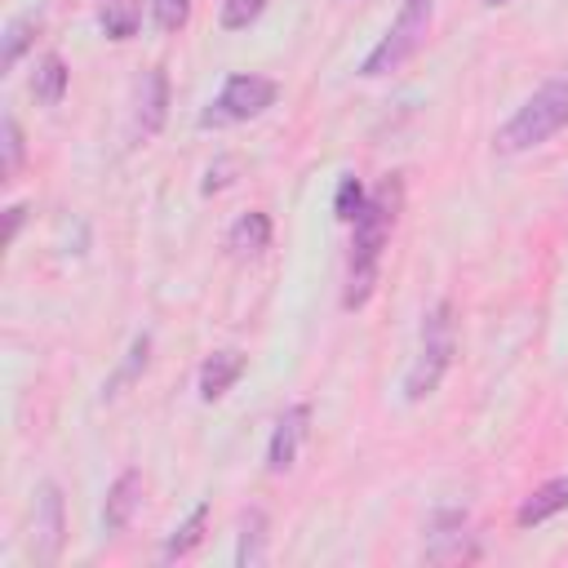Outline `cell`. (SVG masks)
<instances>
[{
    "label": "cell",
    "mask_w": 568,
    "mask_h": 568,
    "mask_svg": "<svg viewBox=\"0 0 568 568\" xmlns=\"http://www.w3.org/2000/svg\"><path fill=\"white\" fill-rule=\"evenodd\" d=\"M262 9H266V0H222L217 4V22L226 31H244V27H253L262 18Z\"/></svg>",
    "instance_id": "20"
},
{
    "label": "cell",
    "mask_w": 568,
    "mask_h": 568,
    "mask_svg": "<svg viewBox=\"0 0 568 568\" xmlns=\"http://www.w3.org/2000/svg\"><path fill=\"white\" fill-rule=\"evenodd\" d=\"M22 155H27V146H22V129H18L13 115H4V120H0V182H13Z\"/></svg>",
    "instance_id": "18"
},
{
    "label": "cell",
    "mask_w": 568,
    "mask_h": 568,
    "mask_svg": "<svg viewBox=\"0 0 568 568\" xmlns=\"http://www.w3.org/2000/svg\"><path fill=\"white\" fill-rule=\"evenodd\" d=\"M488 4H506V0H488Z\"/></svg>",
    "instance_id": "23"
},
{
    "label": "cell",
    "mask_w": 568,
    "mask_h": 568,
    "mask_svg": "<svg viewBox=\"0 0 568 568\" xmlns=\"http://www.w3.org/2000/svg\"><path fill=\"white\" fill-rule=\"evenodd\" d=\"M142 27V0H106L102 4V31L111 40H129Z\"/></svg>",
    "instance_id": "16"
},
{
    "label": "cell",
    "mask_w": 568,
    "mask_h": 568,
    "mask_svg": "<svg viewBox=\"0 0 568 568\" xmlns=\"http://www.w3.org/2000/svg\"><path fill=\"white\" fill-rule=\"evenodd\" d=\"M266 559V515L248 510L240 519V546H235V564L240 568H257Z\"/></svg>",
    "instance_id": "14"
},
{
    "label": "cell",
    "mask_w": 568,
    "mask_h": 568,
    "mask_svg": "<svg viewBox=\"0 0 568 568\" xmlns=\"http://www.w3.org/2000/svg\"><path fill=\"white\" fill-rule=\"evenodd\" d=\"M240 373H244V351H235V346L213 351V355L200 364V399H204V404L222 399V395L240 382Z\"/></svg>",
    "instance_id": "9"
},
{
    "label": "cell",
    "mask_w": 568,
    "mask_h": 568,
    "mask_svg": "<svg viewBox=\"0 0 568 568\" xmlns=\"http://www.w3.org/2000/svg\"><path fill=\"white\" fill-rule=\"evenodd\" d=\"M453 355H457V328H453V302H435L426 315H422V346H417V359L404 377V399H426L439 390L444 373L453 368Z\"/></svg>",
    "instance_id": "2"
},
{
    "label": "cell",
    "mask_w": 568,
    "mask_h": 568,
    "mask_svg": "<svg viewBox=\"0 0 568 568\" xmlns=\"http://www.w3.org/2000/svg\"><path fill=\"white\" fill-rule=\"evenodd\" d=\"M138 506H142V470H124V475H120V479L106 488L102 528H106V532H124Z\"/></svg>",
    "instance_id": "10"
},
{
    "label": "cell",
    "mask_w": 568,
    "mask_h": 568,
    "mask_svg": "<svg viewBox=\"0 0 568 568\" xmlns=\"http://www.w3.org/2000/svg\"><path fill=\"white\" fill-rule=\"evenodd\" d=\"M399 204H404V182L390 173L377 182V191L364 200L359 217L351 222L355 235H351V262H346V293H342V306L346 311H359L368 297H373V284H377V271H382V248L390 240V226L399 217Z\"/></svg>",
    "instance_id": "1"
},
{
    "label": "cell",
    "mask_w": 568,
    "mask_h": 568,
    "mask_svg": "<svg viewBox=\"0 0 568 568\" xmlns=\"http://www.w3.org/2000/svg\"><path fill=\"white\" fill-rule=\"evenodd\" d=\"M204 524H209V501H200V506H195V510H191V515H186V519L173 528V537L164 541V559L186 555V550H191V546L204 537Z\"/></svg>",
    "instance_id": "17"
},
{
    "label": "cell",
    "mask_w": 568,
    "mask_h": 568,
    "mask_svg": "<svg viewBox=\"0 0 568 568\" xmlns=\"http://www.w3.org/2000/svg\"><path fill=\"white\" fill-rule=\"evenodd\" d=\"M67 80H71V71H67L62 53H44V58L36 62V75H31V93H36V102L58 106L62 93H67Z\"/></svg>",
    "instance_id": "13"
},
{
    "label": "cell",
    "mask_w": 568,
    "mask_h": 568,
    "mask_svg": "<svg viewBox=\"0 0 568 568\" xmlns=\"http://www.w3.org/2000/svg\"><path fill=\"white\" fill-rule=\"evenodd\" d=\"M559 510H568V475H555V479H546L541 488H532V493L519 501L515 524H519V528H537V524H546V519L559 515Z\"/></svg>",
    "instance_id": "11"
},
{
    "label": "cell",
    "mask_w": 568,
    "mask_h": 568,
    "mask_svg": "<svg viewBox=\"0 0 568 568\" xmlns=\"http://www.w3.org/2000/svg\"><path fill=\"white\" fill-rule=\"evenodd\" d=\"M568 124V80H546L501 129H497V151H532L546 138H555Z\"/></svg>",
    "instance_id": "3"
},
{
    "label": "cell",
    "mask_w": 568,
    "mask_h": 568,
    "mask_svg": "<svg viewBox=\"0 0 568 568\" xmlns=\"http://www.w3.org/2000/svg\"><path fill=\"white\" fill-rule=\"evenodd\" d=\"M22 213H27L22 204H13V209H9V240L18 235V226H22Z\"/></svg>",
    "instance_id": "22"
},
{
    "label": "cell",
    "mask_w": 568,
    "mask_h": 568,
    "mask_svg": "<svg viewBox=\"0 0 568 568\" xmlns=\"http://www.w3.org/2000/svg\"><path fill=\"white\" fill-rule=\"evenodd\" d=\"M430 18H435V0H404V4H399V18L386 27V36H382V40L368 49V58L359 62V75L377 80V75L399 71V67L426 44Z\"/></svg>",
    "instance_id": "4"
},
{
    "label": "cell",
    "mask_w": 568,
    "mask_h": 568,
    "mask_svg": "<svg viewBox=\"0 0 568 568\" xmlns=\"http://www.w3.org/2000/svg\"><path fill=\"white\" fill-rule=\"evenodd\" d=\"M36 27H40V18H36V13H18V18H9V27H4V44H0V67H4V71H13V67H18V58L31 49Z\"/></svg>",
    "instance_id": "15"
},
{
    "label": "cell",
    "mask_w": 568,
    "mask_h": 568,
    "mask_svg": "<svg viewBox=\"0 0 568 568\" xmlns=\"http://www.w3.org/2000/svg\"><path fill=\"white\" fill-rule=\"evenodd\" d=\"M151 13L160 31H182L191 18V0H151Z\"/></svg>",
    "instance_id": "21"
},
{
    "label": "cell",
    "mask_w": 568,
    "mask_h": 568,
    "mask_svg": "<svg viewBox=\"0 0 568 568\" xmlns=\"http://www.w3.org/2000/svg\"><path fill=\"white\" fill-rule=\"evenodd\" d=\"M164 115H169V75L160 67H151L138 84V133L151 138L164 129Z\"/></svg>",
    "instance_id": "8"
},
{
    "label": "cell",
    "mask_w": 568,
    "mask_h": 568,
    "mask_svg": "<svg viewBox=\"0 0 568 568\" xmlns=\"http://www.w3.org/2000/svg\"><path fill=\"white\" fill-rule=\"evenodd\" d=\"M271 244V217L266 213H240L226 231V248L235 257H257Z\"/></svg>",
    "instance_id": "12"
},
{
    "label": "cell",
    "mask_w": 568,
    "mask_h": 568,
    "mask_svg": "<svg viewBox=\"0 0 568 568\" xmlns=\"http://www.w3.org/2000/svg\"><path fill=\"white\" fill-rule=\"evenodd\" d=\"M364 186H359V178L355 173H342V182H337V195H333V213H337V222H355L359 217V209H364Z\"/></svg>",
    "instance_id": "19"
},
{
    "label": "cell",
    "mask_w": 568,
    "mask_h": 568,
    "mask_svg": "<svg viewBox=\"0 0 568 568\" xmlns=\"http://www.w3.org/2000/svg\"><path fill=\"white\" fill-rule=\"evenodd\" d=\"M306 426H311V404H293V408L280 413V422L271 430V444H266V470L271 475H284L297 462V448L306 439Z\"/></svg>",
    "instance_id": "6"
},
{
    "label": "cell",
    "mask_w": 568,
    "mask_h": 568,
    "mask_svg": "<svg viewBox=\"0 0 568 568\" xmlns=\"http://www.w3.org/2000/svg\"><path fill=\"white\" fill-rule=\"evenodd\" d=\"M275 98H280V84L266 75H253V71L226 75L222 93L200 111V129H226V124L257 120L266 106H275Z\"/></svg>",
    "instance_id": "5"
},
{
    "label": "cell",
    "mask_w": 568,
    "mask_h": 568,
    "mask_svg": "<svg viewBox=\"0 0 568 568\" xmlns=\"http://www.w3.org/2000/svg\"><path fill=\"white\" fill-rule=\"evenodd\" d=\"M62 493L58 484H40L36 493V532H31V546H36V559L40 564H53L58 550H62Z\"/></svg>",
    "instance_id": "7"
}]
</instances>
